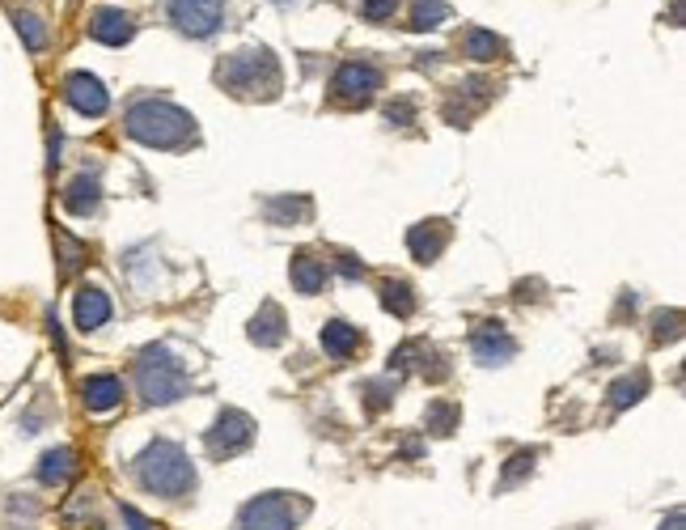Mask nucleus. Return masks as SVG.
Wrapping results in <instances>:
<instances>
[{
  "label": "nucleus",
  "mask_w": 686,
  "mask_h": 530,
  "mask_svg": "<svg viewBox=\"0 0 686 530\" xmlns=\"http://www.w3.org/2000/svg\"><path fill=\"white\" fill-rule=\"evenodd\" d=\"M377 90H382V73H377V64H369V60H348L331 77V98L343 106H365V102H373Z\"/></svg>",
  "instance_id": "obj_6"
},
{
  "label": "nucleus",
  "mask_w": 686,
  "mask_h": 530,
  "mask_svg": "<svg viewBox=\"0 0 686 530\" xmlns=\"http://www.w3.org/2000/svg\"><path fill=\"white\" fill-rule=\"evenodd\" d=\"M322 348H327V357L331 361H348L352 352L360 348V331L348 327L343 318H331L327 327H322Z\"/></svg>",
  "instance_id": "obj_17"
},
{
  "label": "nucleus",
  "mask_w": 686,
  "mask_h": 530,
  "mask_svg": "<svg viewBox=\"0 0 686 530\" xmlns=\"http://www.w3.org/2000/svg\"><path fill=\"white\" fill-rule=\"evenodd\" d=\"M13 26H17V34L26 39V47H30V51H43V47H47V26H43V17H39V13L17 9V13H13Z\"/></svg>",
  "instance_id": "obj_21"
},
{
  "label": "nucleus",
  "mask_w": 686,
  "mask_h": 530,
  "mask_svg": "<svg viewBox=\"0 0 686 530\" xmlns=\"http://www.w3.org/2000/svg\"><path fill=\"white\" fill-rule=\"evenodd\" d=\"M225 17V0H170V22L191 34V39H208Z\"/></svg>",
  "instance_id": "obj_8"
},
{
  "label": "nucleus",
  "mask_w": 686,
  "mask_h": 530,
  "mask_svg": "<svg viewBox=\"0 0 686 530\" xmlns=\"http://www.w3.org/2000/svg\"><path fill=\"white\" fill-rule=\"evenodd\" d=\"M250 441H255V420H250L246 412H221L216 416V424L208 429V454L212 458H233L242 454Z\"/></svg>",
  "instance_id": "obj_7"
},
{
  "label": "nucleus",
  "mask_w": 686,
  "mask_h": 530,
  "mask_svg": "<svg viewBox=\"0 0 686 530\" xmlns=\"http://www.w3.org/2000/svg\"><path fill=\"white\" fill-rule=\"evenodd\" d=\"M445 17H449V5H445V0H415L407 26H411V30H437Z\"/></svg>",
  "instance_id": "obj_20"
},
{
  "label": "nucleus",
  "mask_w": 686,
  "mask_h": 530,
  "mask_svg": "<svg viewBox=\"0 0 686 530\" xmlns=\"http://www.w3.org/2000/svg\"><path fill=\"white\" fill-rule=\"evenodd\" d=\"M382 302H386L390 314H399V318H407L415 310V297H411V289L403 285V280H386V285H382Z\"/></svg>",
  "instance_id": "obj_24"
},
{
  "label": "nucleus",
  "mask_w": 686,
  "mask_h": 530,
  "mask_svg": "<svg viewBox=\"0 0 686 530\" xmlns=\"http://www.w3.org/2000/svg\"><path fill=\"white\" fill-rule=\"evenodd\" d=\"M462 47H466V56H475V60H496L500 51H504V43L496 39L492 30H466Z\"/></svg>",
  "instance_id": "obj_22"
},
{
  "label": "nucleus",
  "mask_w": 686,
  "mask_h": 530,
  "mask_svg": "<svg viewBox=\"0 0 686 530\" xmlns=\"http://www.w3.org/2000/svg\"><path fill=\"white\" fill-rule=\"evenodd\" d=\"M386 115H390V119H411V102H399V106H390Z\"/></svg>",
  "instance_id": "obj_31"
},
{
  "label": "nucleus",
  "mask_w": 686,
  "mask_h": 530,
  "mask_svg": "<svg viewBox=\"0 0 686 530\" xmlns=\"http://www.w3.org/2000/svg\"><path fill=\"white\" fill-rule=\"evenodd\" d=\"M471 348H475V357H479L483 365H504V361L517 357V340H513V335L504 331L500 323H483V327L475 331Z\"/></svg>",
  "instance_id": "obj_10"
},
{
  "label": "nucleus",
  "mask_w": 686,
  "mask_h": 530,
  "mask_svg": "<svg viewBox=\"0 0 686 530\" xmlns=\"http://www.w3.org/2000/svg\"><path fill=\"white\" fill-rule=\"evenodd\" d=\"M60 246H64V272H72L81 263V255H85V246L81 242H72L68 234H60Z\"/></svg>",
  "instance_id": "obj_29"
},
{
  "label": "nucleus",
  "mask_w": 686,
  "mask_h": 530,
  "mask_svg": "<svg viewBox=\"0 0 686 530\" xmlns=\"http://www.w3.org/2000/svg\"><path fill=\"white\" fill-rule=\"evenodd\" d=\"M267 217L284 225V217H310V200H272L267 204Z\"/></svg>",
  "instance_id": "obj_25"
},
{
  "label": "nucleus",
  "mask_w": 686,
  "mask_h": 530,
  "mask_svg": "<svg viewBox=\"0 0 686 530\" xmlns=\"http://www.w3.org/2000/svg\"><path fill=\"white\" fill-rule=\"evenodd\" d=\"M72 318H77L81 331H98L106 318H111V297H106L98 285H85L77 293V302H72Z\"/></svg>",
  "instance_id": "obj_12"
},
{
  "label": "nucleus",
  "mask_w": 686,
  "mask_h": 530,
  "mask_svg": "<svg viewBox=\"0 0 686 530\" xmlns=\"http://www.w3.org/2000/svg\"><path fill=\"white\" fill-rule=\"evenodd\" d=\"M454 424H458V408H454V403H432V408H428V429L432 433H449Z\"/></svg>",
  "instance_id": "obj_26"
},
{
  "label": "nucleus",
  "mask_w": 686,
  "mask_h": 530,
  "mask_svg": "<svg viewBox=\"0 0 686 530\" xmlns=\"http://www.w3.org/2000/svg\"><path fill=\"white\" fill-rule=\"evenodd\" d=\"M305 514H310V501L288 497V492H267V497L242 505L238 530H293L305 522Z\"/></svg>",
  "instance_id": "obj_5"
},
{
  "label": "nucleus",
  "mask_w": 686,
  "mask_h": 530,
  "mask_svg": "<svg viewBox=\"0 0 686 530\" xmlns=\"http://www.w3.org/2000/svg\"><path fill=\"white\" fill-rule=\"evenodd\" d=\"M661 530H682V509H674V514L661 522Z\"/></svg>",
  "instance_id": "obj_32"
},
{
  "label": "nucleus",
  "mask_w": 686,
  "mask_h": 530,
  "mask_svg": "<svg viewBox=\"0 0 686 530\" xmlns=\"http://www.w3.org/2000/svg\"><path fill=\"white\" fill-rule=\"evenodd\" d=\"M216 81L238 98H276L280 94V64L267 47H246L216 68Z\"/></svg>",
  "instance_id": "obj_3"
},
{
  "label": "nucleus",
  "mask_w": 686,
  "mask_h": 530,
  "mask_svg": "<svg viewBox=\"0 0 686 530\" xmlns=\"http://www.w3.org/2000/svg\"><path fill=\"white\" fill-rule=\"evenodd\" d=\"M394 5H399V0H360V13H365V22H386Z\"/></svg>",
  "instance_id": "obj_28"
},
{
  "label": "nucleus",
  "mask_w": 686,
  "mask_h": 530,
  "mask_svg": "<svg viewBox=\"0 0 686 530\" xmlns=\"http://www.w3.org/2000/svg\"><path fill=\"white\" fill-rule=\"evenodd\" d=\"M250 340H255L259 348H276L284 340V310L276 302H267L255 314V323H250Z\"/></svg>",
  "instance_id": "obj_18"
},
{
  "label": "nucleus",
  "mask_w": 686,
  "mask_h": 530,
  "mask_svg": "<svg viewBox=\"0 0 686 530\" xmlns=\"http://www.w3.org/2000/svg\"><path fill=\"white\" fill-rule=\"evenodd\" d=\"M81 395H85L89 412H111L123 403V382L115 374H94V378L81 382Z\"/></svg>",
  "instance_id": "obj_14"
},
{
  "label": "nucleus",
  "mask_w": 686,
  "mask_h": 530,
  "mask_svg": "<svg viewBox=\"0 0 686 530\" xmlns=\"http://www.w3.org/2000/svg\"><path fill=\"white\" fill-rule=\"evenodd\" d=\"M293 289L297 293H305V297H314L322 285H327V263L322 259H314L310 251H301V255H293Z\"/></svg>",
  "instance_id": "obj_16"
},
{
  "label": "nucleus",
  "mask_w": 686,
  "mask_h": 530,
  "mask_svg": "<svg viewBox=\"0 0 686 530\" xmlns=\"http://www.w3.org/2000/svg\"><path fill=\"white\" fill-rule=\"evenodd\" d=\"M530 467H534V450H521V454L513 458V467H504V480H500V484H504V488H513V484H517Z\"/></svg>",
  "instance_id": "obj_27"
},
{
  "label": "nucleus",
  "mask_w": 686,
  "mask_h": 530,
  "mask_svg": "<svg viewBox=\"0 0 686 530\" xmlns=\"http://www.w3.org/2000/svg\"><path fill=\"white\" fill-rule=\"evenodd\" d=\"M644 391H648V378H644V374L623 378V382L610 386V408H627V403H640Z\"/></svg>",
  "instance_id": "obj_23"
},
{
  "label": "nucleus",
  "mask_w": 686,
  "mask_h": 530,
  "mask_svg": "<svg viewBox=\"0 0 686 530\" xmlns=\"http://www.w3.org/2000/svg\"><path fill=\"white\" fill-rule=\"evenodd\" d=\"M123 522H128L132 530H153V522H149V518H140L132 505H123Z\"/></svg>",
  "instance_id": "obj_30"
},
{
  "label": "nucleus",
  "mask_w": 686,
  "mask_h": 530,
  "mask_svg": "<svg viewBox=\"0 0 686 530\" xmlns=\"http://www.w3.org/2000/svg\"><path fill=\"white\" fill-rule=\"evenodd\" d=\"M128 136L149 149H183L195 140V119L166 98H144L128 111Z\"/></svg>",
  "instance_id": "obj_2"
},
{
  "label": "nucleus",
  "mask_w": 686,
  "mask_h": 530,
  "mask_svg": "<svg viewBox=\"0 0 686 530\" xmlns=\"http://www.w3.org/2000/svg\"><path fill=\"white\" fill-rule=\"evenodd\" d=\"M136 386H140L144 403H174L187 395V369L170 348L153 344V348H144L136 361Z\"/></svg>",
  "instance_id": "obj_4"
},
{
  "label": "nucleus",
  "mask_w": 686,
  "mask_h": 530,
  "mask_svg": "<svg viewBox=\"0 0 686 530\" xmlns=\"http://www.w3.org/2000/svg\"><path fill=\"white\" fill-rule=\"evenodd\" d=\"M132 471H136V480H140L144 492H153V497H166V501H183L187 492L195 488L191 458L170 437H157L153 446H144V454L136 458Z\"/></svg>",
  "instance_id": "obj_1"
},
{
  "label": "nucleus",
  "mask_w": 686,
  "mask_h": 530,
  "mask_svg": "<svg viewBox=\"0 0 686 530\" xmlns=\"http://www.w3.org/2000/svg\"><path fill=\"white\" fill-rule=\"evenodd\" d=\"M64 102L77 115L98 119V115H106V106H111V94L102 90V81L94 73H68L64 77Z\"/></svg>",
  "instance_id": "obj_9"
},
{
  "label": "nucleus",
  "mask_w": 686,
  "mask_h": 530,
  "mask_svg": "<svg viewBox=\"0 0 686 530\" xmlns=\"http://www.w3.org/2000/svg\"><path fill=\"white\" fill-rule=\"evenodd\" d=\"M72 471H77V454H72L68 446H60V450H47V454L39 458V480H43L47 488H60V484H68V480H72Z\"/></svg>",
  "instance_id": "obj_19"
},
{
  "label": "nucleus",
  "mask_w": 686,
  "mask_h": 530,
  "mask_svg": "<svg viewBox=\"0 0 686 530\" xmlns=\"http://www.w3.org/2000/svg\"><path fill=\"white\" fill-rule=\"evenodd\" d=\"M89 34L106 47H123V43H132L136 22L123 9H98L94 17H89Z\"/></svg>",
  "instance_id": "obj_11"
},
{
  "label": "nucleus",
  "mask_w": 686,
  "mask_h": 530,
  "mask_svg": "<svg viewBox=\"0 0 686 530\" xmlns=\"http://www.w3.org/2000/svg\"><path fill=\"white\" fill-rule=\"evenodd\" d=\"M102 204V183L98 174H77L68 187H64V208L72 217H89V212H98Z\"/></svg>",
  "instance_id": "obj_13"
},
{
  "label": "nucleus",
  "mask_w": 686,
  "mask_h": 530,
  "mask_svg": "<svg viewBox=\"0 0 686 530\" xmlns=\"http://www.w3.org/2000/svg\"><path fill=\"white\" fill-rule=\"evenodd\" d=\"M445 242H449V225L445 221H424V225H415L411 234H407V246H411V255L420 259V263H432L441 251H445Z\"/></svg>",
  "instance_id": "obj_15"
}]
</instances>
